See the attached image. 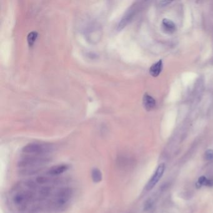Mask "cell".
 Returning <instances> with one entry per match:
<instances>
[{"instance_id": "1", "label": "cell", "mask_w": 213, "mask_h": 213, "mask_svg": "<svg viewBox=\"0 0 213 213\" xmlns=\"http://www.w3.org/2000/svg\"><path fill=\"white\" fill-rule=\"evenodd\" d=\"M51 161L49 157L45 156H30L22 158L19 161L18 166L19 168H39L41 166L48 163Z\"/></svg>"}, {"instance_id": "2", "label": "cell", "mask_w": 213, "mask_h": 213, "mask_svg": "<svg viewBox=\"0 0 213 213\" xmlns=\"http://www.w3.org/2000/svg\"><path fill=\"white\" fill-rule=\"evenodd\" d=\"M53 150V146L50 144L43 143H30L23 147L22 151L23 153L32 154L35 155H43L51 152Z\"/></svg>"}, {"instance_id": "3", "label": "cell", "mask_w": 213, "mask_h": 213, "mask_svg": "<svg viewBox=\"0 0 213 213\" xmlns=\"http://www.w3.org/2000/svg\"><path fill=\"white\" fill-rule=\"evenodd\" d=\"M165 168V164L164 163H162L158 166L154 175L151 177L150 180L149 181L146 186V189L147 191L151 190L156 186V184L162 177V176L163 175Z\"/></svg>"}, {"instance_id": "4", "label": "cell", "mask_w": 213, "mask_h": 213, "mask_svg": "<svg viewBox=\"0 0 213 213\" xmlns=\"http://www.w3.org/2000/svg\"><path fill=\"white\" fill-rule=\"evenodd\" d=\"M72 190L70 188H63L59 190L56 194V204L58 206H63L69 200L72 196Z\"/></svg>"}, {"instance_id": "5", "label": "cell", "mask_w": 213, "mask_h": 213, "mask_svg": "<svg viewBox=\"0 0 213 213\" xmlns=\"http://www.w3.org/2000/svg\"><path fill=\"white\" fill-rule=\"evenodd\" d=\"M33 198V194L31 192H19L15 195V196L13 198V201H14L16 204H23L25 202H28L30 199Z\"/></svg>"}, {"instance_id": "6", "label": "cell", "mask_w": 213, "mask_h": 213, "mask_svg": "<svg viewBox=\"0 0 213 213\" xmlns=\"http://www.w3.org/2000/svg\"><path fill=\"white\" fill-rule=\"evenodd\" d=\"M162 28L166 33L172 34L176 31V26L175 23L171 20L164 18L162 21Z\"/></svg>"}, {"instance_id": "7", "label": "cell", "mask_w": 213, "mask_h": 213, "mask_svg": "<svg viewBox=\"0 0 213 213\" xmlns=\"http://www.w3.org/2000/svg\"><path fill=\"white\" fill-rule=\"evenodd\" d=\"M143 104L147 111H151L156 106V101L150 94L146 93L143 98Z\"/></svg>"}, {"instance_id": "8", "label": "cell", "mask_w": 213, "mask_h": 213, "mask_svg": "<svg viewBox=\"0 0 213 213\" xmlns=\"http://www.w3.org/2000/svg\"><path fill=\"white\" fill-rule=\"evenodd\" d=\"M69 169V166L66 164H61L57 165L56 166L51 168L48 171V174L51 176H58L59 174H63V172H66Z\"/></svg>"}, {"instance_id": "9", "label": "cell", "mask_w": 213, "mask_h": 213, "mask_svg": "<svg viewBox=\"0 0 213 213\" xmlns=\"http://www.w3.org/2000/svg\"><path fill=\"white\" fill-rule=\"evenodd\" d=\"M163 61L160 59L156 63H154L150 68V74L153 77H158L160 75L163 69Z\"/></svg>"}, {"instance_id": "10", "label": "cell", "mask_w": 213, "mask_h": 213, "mask_svg": "<svg viewBox=\"0 0 213 213\" xmlns=\"http://www.w3.org/2000/svg\"><path fill=\"white\" fill-rule=\"evenodd\" d=\"M135 14V9L134 8L131 9L127 12L126 15H124V16L123 18V19H121V22L119 24V28H123L124 26H126L128 23L131 21V19L133 18V17L134 16Z\"/></svg>"}, {"instance_id": "11", "label": "cell", "mask_w": 213, "mask_h": 213, "mask_svg": "<svg viewBox=\"0 0 213 213\" xmlns=\"http://www.w3.org/2000/svg\"><path fill=\"white\" fill-rule=\"evenodd\" d=\"M91 177L94 182H99L102 180V173L97 168H94L91 172Z\"/></svg>"}, {"instance_id": "12", "label": "cell", "mask_w": 213, "mask_h": 213, "mask_svg": "<svg viewBox=\"0 0 213 213\" xmlns=\"http://www.w3.org/2000/svg\"><path fill=\"white\" fill-rule=\"evenodd\" d=\"M41 168H25L23 169V170L20 171L19 172L21 174L23 175H31L36 173H38V172L41 171Z\"/></svg>"}, {"instance_id": "13", "label": "cell", "mask_w": 213, "mask_h": 213, "mask_svg": "<svg viewBox=\"0 0 213 213\" xmlns=\"http://www.w3.org/2000/svg\"><path fill=\"white\" fill-rule=\"evenodd\" d=\"M37 37H38V33L36 31H32L28 34V37H27V41L30 46L33 45V44L36 41Z\"/></svg>"}, {"instance_id": "14", "label": "cell", "mask_w": 213, "mask_h": 213, "mask_svg": "<svg viewBox=\"0 0 213 213\" xmlns=\"http://www.w3.org/2000/svg\"><path fill=\"white\" fill-rule=\"evenodd\" d=\"M36 182L39 184H46L49 182H51L55 181L54 179L47 176H39L36 179Z\"/></svg>"}, {"instance_id": "15", "label": "cell", "mask_w": 213, "mask_h": 213, "mask_svg": "<svg viewBox=\"0 0 213 213\" xmlns=\"http://www.w3.org/2000/svg\"><path fill=\"white\" fill-rule=\"evenodd\" d=\"M207 180L208 179L205 176H201L199 178V180L196 183L197 188H201L202 186H206Z\"/></svg>"}, {"instance_id": "16", "label": "cell", "mask_w": 213, "mask_h": 213, "mask_svg": "<svg viewBox=\"0 0 213 213\" xmlns=\"http://www.w3.org/2000/svg\"><path fill=\"white\" fill-rule=\"evenodd\" d=\"M204 158L206 161H212L213 160V150H208L205 152Z\"/></svg>"}, {"instance_id": "17", "label": "cell", "mask_w": 213, "mask_h": 213, "mask_svg": "<svg viewBox=\"0 0 213 213\" xmlns=\"http://www.w3.org/2000/svg\"><path fill=\"white\" fill-rule=\"evenodd\" d=\"M51 192V189L49 187H45L41 190L40 191V194L42 195L43 197H46L49 194V192Z\"/></svg>"}, {"instance_id": "18", "label": "cell", "mask_w": 213, "mask_h": 213, "mask_svg": "<svg viewBox=\"0 0 213 213\" xmlns=\"http://www.w3.org/2000/svg\"><path fill=\"white\" fill-rule=\"evenodd\" d=\"M172 3V1H160V5L161 6H166L170 3Z\"/></svg>"}]
</instances>
